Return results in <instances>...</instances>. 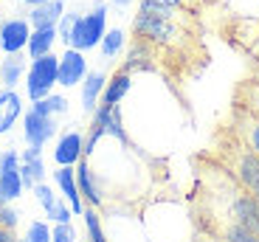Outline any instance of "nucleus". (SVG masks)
<instances>
[{
  "mask_svg": "<svg viewBox=\"0 0 259 242\" xmlns=\"http://www.w3.org/2000/svg\"><path fill=\"white\" fill-rule=\"evenodd\" d=\"M57 71H59V57H54V54H46V57H37V59L28 62L26 93H28L31 102L46 99L48 93H54V85H57Z\"/></svg>",
  "mask_w": 259,
  "mask_h": 242,
  "instance_id": "nucleus-5",
  "label": "nucleus"
},
{
  "mask_svg": "<svg viewBox=\"0 0 259 242\" xmlns=\"http://www.w3.org/2000/svg\"><path fill=\"white\" fill-rule=\"evenodd\" d=\"M76 20H79L76 12H65L62 20L57 23V34H59V39H62L65 45L71 42V31H73V26H76Z\"/></svg>",
  "mask_w": 259,
  "mask_h": 242,
  "instance_id": "nucleus-32",
  "label": "nucleus"
},
{
  "mask_svg": "<svg viewBox=\"0 0 259 242\" xmlns=\"http://www.w3.org/2000/svg\"><path fill=\"white\" fill-rule=\"evenodd\" d=\"M62 14H65V0H46L39 6H31L26 20L31 23V28H57Z\"/></svg>",
  "mask_w": 259,
  "mask_h": 242,
  "instance_id": "nucleus-18",
  "label": "nucleus"
},
{
  "mask_svg": "<svg viewBox=\"0 0 259 242\" xmlns=\"http://www.w3.org/2000/svg\"><path fill=\"white\" fill-rule=\"evenodd\" d=\"M26 242H51V228L42 220H34L26 231Z\"/></svg>",
  "mask_w": 259,
  "mask_h": 242,
  "instance_id": "nucleus-31",
  "label": "nucleus"
},
{
  "mask_svg": "<svg viewBox=\"0 0 259 242\" xmlns=\"http://www.w3.org/2000/svg\"><path fill=\"white\" fill-rule=\"evenodd\" d=\"M253 82H256V85H259V65H256V76H253Z\"/></svg>",
  "mask_w": 259,
  "mask_h": 242,
  "instance_id": "nucleus-39",
  "label": "nucleus"
},
{
  "mask_svg": "<svg viewBox=\"0 0 259 242\" xmlns=\"http://www.w3.org/2000/svg\"><path fill=\"white\" fill-rule=\"evenodd\" d=\"M82 150H84V135L76 130L71 132H62L54 147V161L59 166H76L79 158H82Z\"/></svg>",
  "mask_w": 259,
  "mask_h": 242,
  "instance_id": "nucleus-15",
  "label": "nucleus"
},
{
  "mask_svg": "<svg viewBox=\"0 0 259 242\" xmlns=\"http://www.w3.org/2000/svg\"><path fill=\"white\" fill-rule=\"evenodd\" d=\"M28 71V59L23 54H3L0 59V85L3 87H17Z\"/></svg>",
  "mask_w": 259,
  "mask_h": 242,
  "instance_id": "nucleus-19",
  "label": "nucleus"
},
{
  "mask_svg": "<svg viewBox=\"0 0 259 242\" xmlns=\"http://www.w3.org/2000/svg\"><path fill=\"white\" fill-rule=\"evenodd\" d=\"M228 130L240 138L251 152H256V155H259V118L253 116L251 110H245L242 105H234L231 107V124H228Z\"/></svg>",
  "mask_w": 259,
  "mask_h": 242,
  "instance_id": "nucleus-7",
  "label": "nucleus"
},
{
  "mask_svg": "<svg viewBox=\"0 0 259 242\" xmlns=\"http://www.w3.org/2000/svg\"><path fill=\"white\" fill-rule=\"evenodd\" d=\"M231 42H237L245 54H251L259 65V23L256 20H237L231 26Z\"/></svg>",
  "mask_w": 259,
  "mask_h": 242,
  "instance_id": "nucleus-17",
  "label": "nucleus"
},
{
  "mask_svg": "<svg viewBox=\"0 0 259 242\" xmlns=\"http://www.w3.org/2000/svg\"><path fill=\"white\" fill-rule=\"evenodd\" d=\"M133 0H113V6H130Z\"/></svg>",
  "mask_w": 259,
  "mask_h": 242,
  "instance_id": "nucleus-37",
  "label": "nucleus"
},
{
  "mask_svg": "<svg viewBox=\"0 0 259 242\" xmlns=\"http://www.w3.org/2000/svg\"><path fill=\"white\" fill-rule=\"evenodd\" d=\"M23 116V99L14 87H0V135L12 132Z\"/></svg>",
  "mask_w": 259,
  "mask_h": 242,
  "instance_id": "nucleus-16",
  "label": "nucleus"
},
{
  "mask_svg": "<svg viewBox=\"0 0 259 242\" xmlns=\"http://www.w3.org/2000/svg\"><path fill=\"white\" fill-rule=\"evenodd\" d=\"M20 177L23 186L34 189L37 183L46 180V161H42V147H26L20 152Z\"/></svg>",
  "mask_w": 259,
  "mask_h": 242,
  "instance_id": "nucleus-11",
  "label": "nucleus"
},
{
  "mask_svg": "<svg viewBox=\"0 0 259 242\" xmlns=\"http://www.w3.org/2000/svg\"><path fill=\"white\" fill-rule=\"evenodd\" d=\"M211 236H217V239H226V242H259V236L253 234V231L242 228V225H237V223L223 225V228H217Z\"/></svg>",
  "mask_w": 259,
  "mask_h": 242,
  "instance_id": "nucleus-27",
  "label": "nucleus"
},
{
  "mask_svg": "<svg viewBox=\"0 0 259 242\" xmlns=\"http://www.w3.org/2000/svg\"><path fill=\"white\" fill-rule=\"evenodd\" d=\"M23 177H20V166H6L0 169V195L6 197V203L23 197Z\"/></svg>",
  "mask_w": 259,
  "mask_h": 242,
  "instance_id": "nucleus-23",
  "label": "nucleus"
},
{
  "mask_svg": "<svg viewBox=\"0 0 259 242\" xmlns=\"http://www.w3.org/2000/svg\"><path fill=\"white\" fill-rule=\"evenodd\" d=\"M234 105H242L245 110H251L253 116L259 118V85L253 82V79H248V82H242V85L237 87Z\"/></svg>",
  "mask_w": 259,
  "mask_h": 242,
  "instance_id": "nucleus-25",
  "label": "nucleus"
},
{
  "mask_svg": "<svg viewBox=\"0 0 259 242\" xmlns=\"http://www.w3.org/2000/svg\"><path fill=\"white\" fill-rule=\"evenodd\" d=\"M31 191H34V197H37V203L42 206V209H46V214L54 209V206H57V200H59V197L54 195V189H51L48 183H37Z\"/></svg>",
  "mask_w": 259,
  "mask_h": 242,
  "instance_id": "nucleus-30",
  "label": "nucleus"
},
{
  "mask_svg": "<svg viewBox=\"0 0 259 242\" xmlns=\"http://www.w3.org/2000/svg\"><path fill=\"white\" fill-rule=\"evenodd\" d=\"M124 45H127V34H124L121 28H107L104 37H102V42H99L104 59H116L118 54L124 51Z\"/></svg>",
  "mask_w": 259,
  "mask_h": 242,
  "instance_id": "nucleus-24",
  "label": "nucleus"
},
{
  "mask_svg": "<svg viewBox=\"0 0 259 242\" xmlns=\"http://www.w3.org/2000/svg\"><path fill=\"white\" fill-rule=\"evenodd\" d=\"M31 37V23L23 17L0 20V54H23Z\"/></svg>",
  "mask_w": 259,
  "mask_h": 242,
  "instance_id": "nucleus-6",
  "label": "nucleus"
},
{
  "mask_svg": "<svg viewBox=\"0 0 259 242\" xmlns=\"http://www.w3.org/2000/svg\"><path fill=\"white\" fill-rule=\"evenodd\" d=\"M130 87H133V73L118 68L113 76H107V85H104V93H102V102L99 105H118L130 93Z\"/></svg>",
  "mask_w": 259,
  "mask_h": 242,
  "instance_id": "nucleus-21",
  "label": "nucleus"
},
{
  "mask_svg": "<svg viewBox=\"0 0 259 242\" xmlns=\"http://www.w3.org/2000/svg\"><path fill=\"white\" fill-rule=\"evenodd\" d=\"M203 186V209L200 220L206 234H214L223 225H242L259 236V197L248 195L217 161L208 158L200 172Z\"/></svg>",
  "mask_w": 259,
  "mask_h": 242,
  "instance_id": "nucleus-1",
  "label": "nucleus"
},
{
  "mask_svg": "<svg viewBox=\"0 0 259 242\" xmlns=\"http://www.w3.org/2000/svg\"><path fill=\"white\" fill-rule=\"evenodd\" d=\"M104 31H107V6H104V3H96L88 14H79L76 26H73V31H71L68 48H76V51L99 48Z\"/></svg>",
  "mask_w": 259,
  "mask_h": 242,
  "instance_id": "nucleus-4",
  "label": "nucleus"
},
{
  "mask_svg": "<svg viewBox=\"0 0 259 242\" xmlns=\"http://www.w3.org/2000/svg\"><path fill=\"white\" fill-rule=\"evenodd\" d=\"M76 183H79V195H82V200L88 206L99 209V206L104 203L99 177H96V172L91 169V161H88V158H79V164H76Z\"/></svg>",
  "mask_w": 259,
  "mask_h": 242,
  "instance_id": "nucleus-12",
  "label": "nucleus"
},
{
  "mask_svg": "<svg viewBox=\"0 0 259 242\" xmlns=\"http://www.w3.org/2000/svg\"><path fill=\"white\" fill-rule=\"evenodd\" d=\"M93 124H99L104 130V135L116 138L118 144L130 147L127 130H124V118H121V107L118 105H99L93 110Z\"/></svg>",
  "mask_w": 259,
  "mask_h": 242,
  "instance_id": "nucleus-10",
  "label": "nucleus"
},
{
  "mask_svg": "<svg viewBox=\"0 0 259 242\" xmlns=\"http://www.w3.org/2000/svg\"><path fill=\"white\" fill-rule=\"evenodd\" d=\"M211 161H217L248 195L259 197V155L248 150L231 130L217 135L214 150H211Z\"/></svg>",
  "mask_w": 259,
  "mask_h": 242,
  "instance_id": "nucleus-3",
  "label": "nucleus"
},
{
  "mask_svg": "<svg viewBox=\"0 0 259 242\" xmlns=\"http://www.w3.org/2000/svg\"><path fill=\"white\" fill-rule=\"evenodd\" d=\"M17 220H20V214L9 203L0 206V225H3V228H14V225H17Z\"/></svg>",
  "mask_w": 259,
  "mask_h": 242,
  "instance_id": "nucleus-35",
  "label": "nucleus"
},
{
  "mask_svg": "<svg viewBox=\"0 0 259 242\" xmlns=\"http://www.w3.org/2000/svg\"><path fill=\"white\" fill-rule=\"evenodd\" d=\"M54 135H57V118L54 116H42L34 110L23 116V138L28 147H46Z\"/></svg>",
  "mask_w": 259,
  "mask_h": 242,
  "instance_id": "nucleus-8",
  "label": "nucleus"
},
{
  "mask_svg": "<svg viewBox=\"0 0 259 242\" xmlns=\"http://www.w3.org/2000/svg\"><path fill=\"white\" fill-rule=\"evenodd\" d=\"M144 3H155V6H166V9H181V12L197 14L208 0H144Z\"/></svg>",
  "mask_w": 259,
  "mask_h": 242,
  "instance_id": "nucleus-29",
  "label": "nucleus"
},
{
  "mask_svg": "<svg viewBox=\"0 0 259 242\" xmlns=\"http://www.w3.org/2000/svg\"><path fill=\"white\" fill-rule=\"evenodd\" d=\"M46 217L51 220V223H71L73 211H71V206H68V203H62V200H57V206H54V209L48 211Z\"/></svg>",
  "mask_w": 259,
  "mask_h": 242,
  "instance_id": "nucleus-34",
  "label": "nucleus"
},
{
  "mask_svg": "<svg viewBox=\"0 0 259 242\" xmlns=\"http://www.w3.org/2000/svg\"><path fill=\"white\" fill-rule=\"evenodd\" d=\"M28 6H39V3H46V0H26Z\"/></svg>",
  "mask_w": 259,
  "mask_h": 242,
  "instance_id": "nucleus-38",
  "label": "nucleus"
},
{
  "mask_svg": "<svg viewBox=\"0 0 259 242\" xmlns=\"http://www.w3.org/2000/svg\"><path fill=\"white\" fill-rule=\"evenodd\" d=\"M82 217H84V228H88V242H110L104 236L102 217H99V211L93 209V206H88V209L82 211Z\"/></svg>",
  "mask_w": 259,
  "mask_h": 242,
  "instance_id": "nucleus-28",
  "label": "nucleus"
},
{
  "mask_svg": "<svg viewBox=\"0 0 259 242\" xmlns=\"http://www.w3.org/2000/svg\"><path fill=\"white\" fill-rule=\"evenodd\" d=\"M57 39H59L57 28H31V37H28V45H26L28 59L54 54V42H57Z\"/></svg>",
  "mask_w": 259,
  "mask_h": 242,
  "instance_id": "nucleus-22",
  "label": "nucleus"
},
{
  "mask_svg": "<svg viewBox=\"0 0 259 242\" xmlns=\"http://www.w3.org/2000/svg\"><path fill=\"white\" fill-rule=\"evenodd\" d=\"M104 85H107V76L102 71H88V76L82 79V107L88 113H93L102 102Z\"/></svg>",
  "mask_w": 259,
  "mask_h": 242,
  "instance_id": "nucleus-20",
  "label": "nucleus"
},
{
  "mask_svg": "<svg viewBox=\"0 0 259 242\" xmlns=\"http://www.w3.org/2000/svg\"><path fill=\"white\" fill-rule=\"evenodd\" d=\"M31 110L34 113H42V116H62L65 110H68V99L65 96H57V93H48L46 99H37V102H31Z\"/></svg>",
  "mask_w": 259,
  "mask_h": 242,
  "instance_id": "nucleus-26",
  "label": "nucleus"
},
{
  "mask_svg": "<svg viewBox=\"0 0 259 242\" xmlns=\"http://www.w3.org/2000/svg\"><path fill=\"white\" fill-rule=\"evenodd\" d=\"M192 14L181 9H166L155 3H138V14L133 20L136 39H144L158 54H178L186 51L192 42Z\"/></svg>",
  "mask_w": 259,
  "mask_h": 242,
  "instance_id": "nucleus-2",
  "label": "nucleus"
},
{
  "mask_svg": "<svg viewBox=\"0 0 259 242\" xmlns=\"http://www.w3.org/2000/svg\"><path fill=\"white\" fill-rule=\"evenodd\" d=\"M155 68H158V48H152L144 39H136L127 51L121 71L133 73V71H155Z\"/></svg>",
  "mask_w": 259,
  "mask_h": 242,
  "instance_id": "nucleus-14",
  "label": "nucleus"
},
{
  "mask_svg": "<svg viewBox=\"0 0 259 242\" xmlns=\"http://www.w3.org/2000/svg\"><path fill=\"white\" fill-rule=\"evenodd\" d=\"M84 76H88V59H84V51H76V48H65V54L59 57L57 85H62V87L82 85V79H84Z\"/></svg>",
  "mask_w": 259,
  "mask_h": 242,
  "instance_id": "nucleus-9",
  "label": "nucleus"
},
{
  "mask_svg": "<svg viewBox=\"0 0 259 242\" xmlns=\"http://www.w3.org/2000/svg\"><path fill=\"white\" fill-rule=\"evenodd\" d=\"M3 203H6V197H3V195H0V206H3Z\"/></svg>",
  "mask_w": 259,
  "mask_h": 242,
  "instance_id": "nucleus-40",
  "label": "nucleus"
},
{
  "mask_svg": "<svg viewBox=\"0 0 259 242\" xmlns=\"http://www.w3.org/2000/svg\"><path fill=\"white\" fill-rule=\"evenodd\" d=\"M0 242H20L17 234H14V228H3L0 225Z\"/></svg>",
  "mask_w": 259,
  "mask_h": 242,
  "instance_id": "nucleus-36",
  "label": "nucleus"
},
{
  "mask_svg": "<svg viewBox=\"0 0 259 242\" xmlns=\"http://www.w3.org/2000/svg\"><path fill=\"white\" fill-rule=\"evenodd\" d=\"M214 239H217V236H214ZM217 242H226V239H217Z\"/></svg>",
  "mask_w": 259,
  "mask_h": 242,
  "instance_id": "nucleus-41",
  "label": "nucleus"
},
{
  "mask_svg": "<svg viewBox=\"0 0 259 242\" xmlns=\"http://www.w3.org/2000/svg\"><path fill=\"white\" fill-rule=\"evenodd\" d=\"M76 239V231L71 223H54L51 228V242H73Z\"/></svg>",
  "mask_w": 259,
  "mask_h": 242,
  "instance_id": "nucleus-33",
  "label": "nucleus"
},
{
  "mask_svg": "<svg viewBox=\"0 0 259 242\" xmlns=\"http://www.w3.org/2000/svg\"><path fill=\"white\" fill-rule=\"evenodd\" d=\"M20 242H26V239H20Z\"/></svg>",
  "mask_w": 259,
  "mask_h": 242,
  "instance_id": "nucleus-43",
  "label": "nucleus"
},
{
  "mask_svg": "<svg viewBox=\"0 0 259 242\" xmlns=\"http://www.w3.org/2000/svg\"><path fill=\"white\" fill-rule=\"evenodd\" d=\"M54 183L59 186V191H62V197H65V203L71 206L73 214H82V211H84V200H82V195H79L76 166H59V169L54 172Z\"/></svg>",
  "mask_w": 259,
  "mask_h": 242,
  "instance_id": "nucleus-13",
  "label": "nucleus"
},
{
  "mask_svg": "<svg viewBox=\"0 0 259 242\" xmlns=\"http://www.w3.org/2000/svg\"><path fill=\"white\" fill-rule=\"evenodd\" d=\"M20 3H26V0H20Z\"/></svg>",
  "mask_w": 259,
  "mask_h": 242,
  "instance_id": "nucleus-42",
  "label": "nucleus"
}]
</instances>
